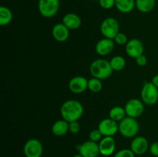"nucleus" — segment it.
I'll return each instance as SVG.
<instances>
[{"label": "nucleus", "mask_w": 158, "mask_h": 157, "mask_svg": "<svg viewBox=\"0 0 158 157\" xmlns=\"http://www.w3.org/2000/svg\"><path fill=\"white\" fill-rule=\"evenodd\" d=\"M103 88L101 80L97 78H92L89 80H88V89L91 91L92 92H99L101 91Z\"/></svg>", "instance_id": "b1692460"}, {"label": "nucleus", "mask_w": 158, "mask_h": 157, "mask_svg": "<svg viewBox=\"0 0 158 157\" xmlns=\"http://www.w3.org/2000/svg\"><path fill=\"white\" fill-rule=\"evenodd\" d=\"M140 129V125L135 118L125 117L119 123V132L126 138L136 136Z\"/></svg>", "instance_id": "7ed1b4c3"}, {"label": "nucleus", "mask_w": 158, "mask_h": 157, "mask_svg": "<svg viewBox=\"0 0 158 157\" xmlns=\"http://www.w3.org/2000/svg\"><path fill=\"white\" fill-rule=\"evenodd\" d=\"M150 152L154 156L158 157V142H154L150 146L149 148Z\"/></svg>", "instance_id": "7c9ffc66"}, {"label": "nucleus", "mask_w": 158, "mask_h": 157, "mask_svg": "<svg viewBox=\"0 0 158 157\" xmlns=\"http://www.w3.org/2000/svg\"><path fill=\"white\" fill-rule=\"evenodd\" d=\"M98 129L103 136H114L119 131V124L110 118L104 119L99 123Z\"/></svg>", "instance_id": "1a4fd4ad"}, {"label": "nucleus", "mask_w": 158, "mask_h": 157, "mask_svg": "<svg viewBox=\"0 0 158 157\" xmlns=\"http://www.w3.org/2000/svg\"><path fill=\"white\" fill-rule=\"evenodd\" d=\"M52 35L54 39L57 42H63L69 38V29L63 23H58L53 26L52 30Z\"/></svg>", "instance_id": "dca6fc26"}, {"label": "nucleus", "mask_w": 158, "mask_h": 157, "mask_svg": "<svg viewBox=\"0 0 158 157\" xmlns=\"http://www.w3.org/2000/svg\"><path fill=\"white\" fill-rule=\"evenodd\" d=\"M79 153L83 157H97L100 154L99 144L91 140L84 142L79 147Z\"/></svg>", "instance_id": "9d476101"}, {"label": "nucleus", "mask_w": 158, "mask_h": 157, "mask_svg": "<svg viewBox=\"0 0 158 157\" xmlns=\"http://www.w3.org/2000/svg\"><path fill=\"white\" fill-rule=\"evenodd\" d=\"M69 89L73 93H82L88 89V80L83 76L73 77L69 83Z\"/></svg>", "instance_id": "ddd939ff"}, {"label": "nucleus", "mask_w": 158, "mask_h": 157, "mask_svg": "<svg viewBox=\"0 0 158 157\" xmlns=\"http://www.w3.org/2000/svg\"><path fill=\"white\" fill-rule=\"evenodd\" d=\"M94 1H99V0H94Z\"/></svg>", "instance_id": "72a5a7b5"}, {"label": "nucleus", "mask_w": 158, "mask_h": 157, "mask_svg": "<svg viewBox=\"0 0 158 157\" xmlns=\"http://www.w3.org/2000/svg\"><path fill=\"white\" fill-rule=\"evenodd\" d=\"M150 146L148 140L143 136H137L132 140L131 149L135 155H143L149 149Z\"/></svg>", "instance_id": "f8f14e48"}, {"label": "nucleus", "mask_w": 158, "mask_h": 157, "mask_svg": "<svg viewBox=\"0 0 158 157\" xmlns=\"http://www.w3.org/2000/svg\"><path fill=\"white\" fill-rule=\"evenodd\" d=\"M100 152L103 156H110L116 149V142L113 136H104L99 143Z\"/></svg>", "instance_id": "4468645a"}, {"label": "nucleus", "mask_w": 158, "mask_h": 157, "mask_svg": "<svg viewBox=\"0 0 158 157\" xmlns=\"http://www.w3.org/2000/svg\"><path fill=\"white\" fill-rule=\"evenodd\" d=\"M144 51L143 44L138 38H132L126 44V52L128 56L136 58L142 55Z\"/></svg>", "instance_id": "9b49d317"}, {"label": "nucleus", "mask_w": 158, "mask_h": 157, "mask_svg": "<svg viewBox=\"0 0 158 157\" xmlns=\"http://www.w3.org/2000/svg\"><path fill=\"white\" fill-rule=\"evenodd\" d=\"M96 52L102 56L107 55L114 50V41L110 38H103L100 39L96 45Z\"/></svg>", "instance_id": "2eb2a0df"}, {"label": "nucleus", "mask_w": 158, "mask_h": 157, "mask_svg": "<svg viewBox=\"0 0 158 157\" xmlns=\"http://www.w3.org/2000/svg\"><path fill=\"white\" fill-rule=\"evenodd\" d=\"M99 4L103 9H110L116 4V0H99Z\"/></svg>", "instance_id": "cd10ccee"}, {"label": "nucleus", "mask_w": 158, "mask_h": 157, "mask_svg": "<svg viewBox=\"0 0 158 157\" xmlns=\"http://www.w3.org/2000/svg\"><path fill=\"white\" fill-rule=\"evenodd\" d=\"M73 157H83V155H80V153H79V154H77V155H74Z\"/></svg>", "instance_id": "473e14b6"}, {"label": "nucleus", "mask_w": 158, "mask_h": 157, "mask_svg": "<svg viewBox=\"0 0 158 157\" xmlns=\"http://www.w3.org/2000/svg\"><path fill=\"white\" fill-rule=\"evenodd\" d=\"M126 111L124 108L121 106H115L110 109L109 112V116L111 119L116 122H120L126 117Z\"/></svg>", "instance_id": "4be33fe9"}, {"label": "nucleus", "mask_w": 158, "mask_h": 157, "mask_svg": "<svg viewBox=\"0 0 158 157\" xmlns=\"http://www.w3.org/2000/svg\"><path fill=\"white\" fill-rule=\"evenodd\" d=\"M114 42L120 45V46L127 44L128 42L127 36L124 33H122V32H119V33L116 35L115 38H114Z\"/></svg>", "instance_id": "a878e982"}, {"label": "nucleus", "mask_w": 158, "mask_h": 157, "mask_svg": "<svg viewBox=\"0 0 158 157\" xmlns=\"http://www.w3.org/2000/svg\"><path fill=\"white\" fill-rule=\"evenodd\" d=\"M120 26L116 18L108 17L102 22L100 25V32L104 38L114 39L116 35L119 33Z\"/></svg>", "instance_id": "39448f33"}, {"label": "nucleus", "mask_w": 158, "mask_h": 157, "mask_svg": "<svg viewBox=\"0 0 158 157\" xmlns=\"http://www.w3.org/2000/svg\"><path fill=\"white\" fill-rule=\"evenodd\" d=\"M113 69L109 61L104 58H98L91 63L89 72L94 78L99 79H106L113 73Z\"/></svg>", "instance_id": "f03ea898"}, {"label": "nucleus", "mask_w": 158, "mask_h": 157, "mask_svg": "<svg viewBox=\"0 0 158 157\" xmlns=\"http://www.w3.org/2000/svg\"><path fill=\"white\" fill-rule=\"evenodd\" d=\"M136 7L143 13H148L154 9L156 0H135Z\"/></svg>", "instance_id": "aec40b11"}, {"label": "nucleus", "mask_w": 158, "mask_h": 157, "mask_svg": "<svg viewBox=\"0 0 158 157\" xmlns=\"http://www.w3.org/2000/svg\"><path fill=\"white\" fill-rule=\"evenodd\" d=\"M23 152L26 157H42L43 144L37 139H30L25 143Z\"/></svg>", "instance_id": "0eeeda50"}, {"label": "nucleus", "mask_w": 158, "mask_h": 157, "mask_svg": "<svg viewBox=\"0 0 158 157\" xmlns=\"http://www.w3.org/2000/svg\"><path fill=\"white\" fill-rule=\"evenodd\" d=\"M63 23L69 30H75L80 27L82 21L80 17L77 14L68 13L63 17Z\"/></svg>", "instance_id": "f3484780"}, {"label": "nucleus", "mask_w": 158, "mask_h": 157, "mask_svg": "<svg viewBox=\"0 0 158 157\" xmlns=\"http://www.w3.org/2000/svg\"><path fill=\"white\" fill-rule=\"evenodd\" d=\"M13 15L10 9L6 6L0 7V26H5L12 22Z\"/></svg>", "instance_id": "412c9836"}, {"label": "nucleus", "mask_w": 158, "mask_h": 157, "mask_svg": "<svg viewBox=\"0 0 158 157\" xmlns=\"http://www.w3.org/2000/svg\"><path fill=\"white\" fill-rule=\"evenodd\" d=\"M69 130L73 134L78 133L80 131V125L77 121L69 123Z\"/></svg>", "instance_id": "c85d7f7f"}, {"label": "nucleus", "mask_w": 158, "mask_h": 157, "mask_svg": "<svg viewBox=\"0 0 158 157\" xmlns=\"http://www.w3.org/2000/svg\"><path fill=\"white\" fill-rule=\"evenodd\" d=\"M144 103L140 99H130L125 105V111L127 116L132 118H138L143 114L144 110Z\"/></svg>", "instance_id": "6e6552de"}, {"label": "nucleus", "mask_w": 158, "mask_h": 157, "mask_svg": "<svg viewBox=\"0 0 158 157\" xmlns=\"http://www.w3.org/2000/svg\"><path fill=\"white\" fill-rule=\"evenodd\" d=\"M60 113L63 119L68 123L78 121L83 114V106L77 100H67L62 105Z\"/></svg>", "instance_id": "f257e3e1"}, {"label": "nucleus", "mask_w": 158, "mask_h": 157, "mask_svg": "<svg viewBox=\"0 0 158 157\" xmlns=\"http://www.w3.org/2000/svg\"><path fill=\"white\" fill-rule=\"evenodd\" d=\"M140 95L144 104L154 106L158 101V88L153 84L152 82L145 83L142 87Z\"/></svg>", "instance_id": "20e7f679"}, {"label": "nucleus", "mask_w": 158, "mask_h": 157, "mask_svg": "<svg viewBox=\"0 0 158 157\" xmlns=\"http://www.w3.org/2000/svg\"><path fill=\"white\" fill-rule=\"evenodd\" d=\"M153 84L156 86V87L158 88V74H157L156 75H154L152 78V81Z\"/></svg>", "instance_id": "2f4dec72"}, {"label": "nucleus", "mask_w": 158, "mask_h": 157, "mask_svg": "<svg viewBox=\"0 0 158 157\" xmlns=\"http://www.w3.org/2000/svg\"><path fill=\"white\" fill-rule=\"evenodd\" d=\"M136 62H137V64L139 66L143 67V66H146L147 63H148V58H147V57L143 54H142V55H139L138 57L136 58Z\"/></svg>", "instance_id": "c756f323"}, {"label": "nucleus", "mask_w": 158, "mask_h": 157, "mask_svg": "<svg viewBox=\"0 0 158 157\" xmlns=\"http://www.w3.org/2000/svg\"><path fill=\"white\" fill-rule=\"evenodd\" d=\"M102 136H103V135H102V133L98 129L91 131L89 135V140H91L93 142H95V143L100 142L102 139Z\"/></svg>", "instance_id": "393cba45"}, {"label": "nucleus", "mask_w": 158, "mask_h": 157, "mask_svg": "<svg viewBox=\"0 0 158 157\" xmlns=\"http://www.w3.org/2000/svg\"><path fill=\"white\" fill-rule=\"evenodd\" d=\"M38 9L45 18H52L56 15L60 9L59 0H39Z\"/></svg>", "instance_id": "423d86ee"}, {"label": "nucleus", "mask_w": 158, "mask_h": 157, "mask_svg": "<svg viewBox=\"0 0 158 157\" xmlns=\"http://www.w3.org/2000/svg\"><path fill=\"white\" fill-rule=\"evenodd\" d=\"M69 123L64 119H60L54 123L52 126V132L56 136H63L68 132Z\"/></svg>", "instance_id": "a211bd4d"}, {"label": "nucleus", "mask_w": 158, "mask_h": 157, "mask_svg": "<svg viewBox=\"0 0 158 157\" xmlns=\"http://www.w3.org/2000/svg\"><path fill=\"white\" fill-rule=\"evenodd\" d=\"M116 8L122 13L132 12L136 6L135 0H116Z\"/></svg>", "instance_id": "6ab92c4d"}, {"label": "nucleus", "mask_w": 158, "mask_h": 157, "mask_svg": "<svg viewBox=\"0 0 158 157\" xmlns=\"http://www.w3.org/2000/svg\"><path fill=\"white\" fill-rule=\"evenodd\" d=\"M114 157H135V154L133 152L131 149H123L119 150L115 154Z\"/></svg>", "instance_id": "bb28decb"}, {"label": "nucleus", "mask_w": 158, "mask_h": 157, "mask_svg": "<svg viewBox=\"0 0 158 157\" xmlns=\"http://www.w3.org/2000/svg\"><path fill=\"white\" fill-rule=\"evenodd\" d=\"M110 63L113 70L115 71L122 70L126 66V60L121 55H116V56L113 57L110 61Z\"/></svg>", "instance_id": "5701e85b"}]
</instances>
